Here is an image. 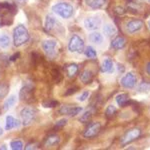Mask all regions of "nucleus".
<instances>
[{
    "label": "nucleus",
    "instance_id": "obj_36",
    "mask_svg": "<svg viewBox=\"0 0 150 150\" xmlns=\"http://www.w3.org/2000/svg\"><path fill=\"white\" fill-rule=\"evenodd\" d=\"M114 12L117 15H123V14H125L126 13V9L125 8H123V7H115V9H114Z\"/></svg>",
    "mask_w": 150,
    "mask_h": 150
},
{
    "label": "nucleus",
    "instance_id": "obj_11",
    "mask_svg": "<svg viewBox=\"0 0 150 150\" xmlns=\"http://www.w3.org/2000/svg\"><path fill=\"white\" fill-rule=\"evenodd\" d=\"M144 26V22L140 19H133L126 23V31L129 34H134L141 30Z\"/></svg>",
    "mask_w": 150,
    "mask_h": 150
},
{
    "label": "nucleus",
    "instance_id": "obj_23",
    "mask_svg": "<svg viewBox=\"0 0 150 150\" xmlns=\"http://www.w3.org/2000/svg\"><path fill=\"white\" fill-rule=\"evenodd\" d=\"M103 32L107 37H113L117 34V29L111 24H106L103 27Z\"/></svg>",
    "mask_w": 150,
    "mask_h": 150
},
{
    "label": "nucleus",
    "instance_id": "obj_35",
    "mask_svg": "<svg viewBox=\"0 0 150 150\" xmlns=\"http://www.w3.org/2000/svg\"><path fill=\"white\" fill-rule=\"evenodd\" d=\"M89 96V91H84V92H82L81 95L78 96V101H81V102H83V101H85L87 98H88Z\"/></svg>",
    "mask_w": 150,
    "mask_h": 150
},
{
    "label": "nucleus",
    "instance_id": "obj_37",
    "mask_svg": "<svg viewBox=\"0 0 150 150\" xmlns=\"http://www.w3.org/2000/svg\"><path fill=\"white\" fill-rule=\"evenodd\" d=\"M38 146L37 143H28L27 145L25 146V149L26 150H31V149H36Z\"/></svg>",
    "mask_w": 150,
    "mask_h": 150
},
{
    "label": "nucleus",
    "instance_id": "obj_42",
    "mask_svg": "<svg viewBox=\"0 0 150 150\" xmlns=\"http://www.w3.org/2000/svg\"><path fill=\"white\" fill-rule=\"evenodd\" d=\"M19 56V53H17L16 55H13V56H11L10 57V60L11 61H13V60H15V59H17V57Z\"/></svg>",
    "mask_w": 150,
    "mask_h": 150
},
{
    "label": "nucleus",
    "instance_id": "obj_32",
    "mask_svg": "<svg viewBox=\"0 0 150 150\" xmlns=\"http://www.w3.org/2000/svg\"><path fill=\"white\" fill-rule=\"evenodd\" d=\"M137 91L138 92H148V91H150V83H148V82H142L138 86V88H137Z\"/></svg>",
    "mask_w": 150,
    "mask_h": 150
},
{
    "label": "nucleus",
    "instance_id": "obj_3",
    "mask_svg": "<svg viewBox=\"0 0 150 150\" xmlns=\"http://www.w3.org/2000/svg\"><path fill=\"white\" fill-rule=\"evenodd\" d=\"M140 136H141V129L138 127L132 128V129H129L128 131L125 132V134L121 137L120 144L122 146H126V145L132 143L135 140H137Z\"/></svg>",
    "mask_w": 150,
    "mask_h": 150
},
{
    "label": "nucleus",
    "instance_id": "obj_2",
    "mask_svg": "<svg viewBox=\"0 0 150 150\" xmlns=\"http://www.w3.org/2000/svg\"><path fill=\"white\" fill-rule=\"evenodd\" d=\"M52 10L57 14V15L61 16L64 19H68L72 17L74 14V8L71 4L66 3V2H61V3L55 4L52 7Z\"/></svg>",
    "mask_w": 150,
    "mask_h": 150
},
{
    "label": "nucleus",
    "instance_id": "obj_20",
    "mask_svg": "<svg viewBox=\"0 0 150 150\" xmlns=\"http://www.w3.org/2000/svg\"><path fill=\"white\" fill-rule=\"evenodd\" d=\"M113 69H114V64H113L112 60L109 59V58L104 60L102 65H101V71L103 73H110V72L113 71Z\"/></svg>",
    "mask_w": 150,
    "mask_h": 150
},
{
    "label": "nucleus",
    "instance_id": "obj_8",
    "mask_svg": "<svg viewBox=\"0 0 150 150\" xmlns=\"http://www.w3.org/2000/svg\"><path fill=\"white\" fill-rule=\"evenodd\" d=\"M120 84L122 87L126 89H133L137 84V77L133 72H128L127 74H125L124 76L120 80Z\"/></svg>",
    "mask_w": 150,
    "mask_h": 150
},
{
    "label": "nucleus",
    "instance_id": "obj_10",
    "mask_svg": "<svg viewBox=\"0 0 150 150\" xmlns=\"http://www.w3.org/2000/svg\"><path fill=\"white\" fill-rule=\"evenodd\" d=\"M101 18L99 16H89L84 19V27H85L87 30H95L100 27L101 25Z\"/></svg>",
    "mask_w": 150,
    "mask_h": 150
},
{
    "label": "nucleus",
    "instance_id": "obj_28",
    "mask_svg": "<svg viewBox=\"0 0 150 150\" xmlns=\"http://www.w3.org/2000/svg\"><path fill=\"white\" fill-rule=\"evenodd\" d=\"M92 111L91 110H87V111H85V112L82 114V116L80 117V122H82V123H86V122H89L91 120V118H92Z\"/></svg>",
    "mask_w": 150,
    "mask_h": 150
},
{
    "label": "nucleus",
    "instance_id": "obj_22",
    "mask_svg": "<svg viewBox=\"0 0 150 150\" xmlns=\"http://www.w3.org/2000/svg\"><path fill=\"white\" fill-rule=\"evenodd\" d=\"M93 71H91L90 69H85L84 71H82L80 75V79L83 83H89V82L92 81L93 79Z\"/></svg>",
    "mask_w": 150,
    "mask_h": 150
},
{
    "label": "nucleus",
    "instance_id": "obj_7",
    "mask_svg": "<svg viewBox=\"0 0 150 150\" xmlns=\"http://www.w3.org/2000/svg\"><path fill=\"white\" fill-rule=\"evenodd\" d=\"M42 48L44 50V52L46 53L47 56L53 58L57 53V48H58V43L55 40L48 39L43 41L42 43Z\"/></svg>",
    "mask_w": 150,
    "mask_h": 150
},
{
    "label": "nucleus",
    "instance_id": "obj_15",
    "mask_svg": "<svg viewBox=\"0 0 150 150\" xmlns=\"http://www.w3.org/2000/svg\"><path fill=\"white\" fill-rule=\"evenodd\" d=\"M125 45H126V39L121 35L116 36L114 39H112V41H111V47L115 50L123 49L125 47Z\"/></svg>",
    "mask_w": 150,
    "mask_h": 150
},
{
    "label": "nucleus",
    "instance_id": "obj_41",
    "mask_svg": "<svg viewBox=\"0 0 150 150\" xmlns=\"http://www.w3.org/2000/svg\"><path fill=\"white\" fill-rule=\"evenodd\" d=\"M146 72H147V74L150 75V62H148L146 65Z\"/></svg>",
    "mask_w": 150,
    "mask_h": 150
},
{
    "label": "nucleus",
    "instance_id": "obj_12",
    "mask_svg": "<svg viewBox=\"0 0 150 150\" xmlns=\"http://www.w3.org/2000/svg\"><path fill=\"white\" fill-rule=\"evenodd\" d=\"M82 111V107L80 106H71V105H63L60 108L59 112L61 114L69 115V116H76Z\"/></svg>",
    "mask_w": 150,
    "mask_h": 150
},
{
    "label": "nucleus",
    "instance_id": "obj_19",
    "mask_svg": "<svg viewBox=\"0 0 150 150\" xmlns=\"http://www.w3.org/2000/svg\"><path fill=\"white\" fill-rule=\"evenodd\" d=\"M129 101H130V98L127 93H121L116 96V102H117V104L120 107H125V106H127L128 104H129Z\"/></svg>",
    "mask_w": 150,
    "mask_h": 150
},
{
    "label": "nucleus",
    "instance_id": "obj_39",
    "mask_svg": "<svg viewBox=\"0 0 150 150\" xmlns=\"http://www.w3.org/2000/svg\"><path fill=\"white\" fill-rule=\"evenodd\" d=\"M117 69H118V71L121 72V73H123V72H124V70H125L124 66H123V64H118L117 65Z\"/></svg>",
    "mask_w": 150,
    "mask_h": 150
},
{
    "label": "nucleus",
    "instance_id": "obj_40",
    "mask_svg": "<svg viewBox=\"0 0 150 150\" xmlns=\"http://www.w3.org/2000/svg\"><path fill=\"white\" fill-rule=\"evenodd\" d=\"M26 1H27V0H14V2L19 4V5H23V4H25Z\"/></svg>",
    "mask_w": 150,
    "mask_h": 150
},
{
    "label": "nucleus",
    "instance_id": "obj_14",
    "mask_svg": "<svg viewBox=\"0 0 150 150\" xmlns=\"http://www.w3.org/2000/svg\"><path fill=\"white\" fill-rule=\"evenodd\" d=\"M16 10V6L13 4H10L8 2H2L0 3V16H5L14 14Z\"/></svg>",
    "mask_w": 150,
    "mask_h": 150
},
{
    "label": "nucleus",
    "instance_id": "obj_17",
    "mask_svg": "<svg viewBox=\"0 0 150 150\" xmlns=\"http://www.w3.org/2000/svg\"><path fill=\"white\" fill-rule=\"evenodd\" d=\"M107 0H85L87 6L92 9H100L105 5Z\"/></svg>",
    "mask_w": 150,
    "mask_h": 150
},
{
    "label": "nucleus",
    "instance_id": "obj_5",
    "mask_svg": "<svg viewBox=\"0 0 150 150\" xmlns=\"http://www.w3.org/2000/svg\"><path fill=\"white\" fill-rule=\"evenodd\" d=\"M37 111L33 107H25L21 110V118H22V124L24 126H28L32 122H34Z\"/></svg>",
    "mask_w": 150,
    "mask_h": 150
},
{
    "label": "nucleus",
    "instance_id": "obj_43",
    "mask_svg": "<svg viewBox=\"0 0 150 150\" xmlns=\"http://www.w3.org/2000/svg\"><path fill=\"white\" fill-rule=\"evenodd\" d=\"M147 24H148V27H149V29H150V19L148 20V22H147Z\"/></svg>",
    "mask_w": 150,
    "mask_h": 150
},
{
    "label": "nucleus",
    "instance_id": "obj_21",
    "mask_svg": "<svg viewBox=\"0 0 150 150\" xmlns=\"http://www.w3.org/2000/svg\"><path fill=\"white\" fill-rule=\"evenodd\" d=\"M19 125H20V121L15 119L14 117H12L11 115H8L6 117V125H5L6 130H11L14 127H19Z\"/></svg>",
    "mask_w": 150,
    "mask_h": 150
},
{
    "label": "nucleus",
    "instance_id": "obj_27",
    "mask_svg": "<svg viewBox=\"0 0 150 150\" xmlns=\"http://www.w3.org/2000/svg\"><path fill=\"white\" fill-rule=\"evenodd\" d=\"M9 45H10V38H9V36L6 34L0 35V47L6 48Z\"/></svg>",
    "mask_w": 150,
    "mask_h": 150
},
{
    "label": "nucleus",
    "instance_id": "obj_16",
    "mask_svg": "<svg viewBox=\"0 0 150 150\" xmlns=\"http://www.w3.org/2000/svg\"><path fill=\"white\" fill-rule=\"evenodd\" d=\"M59 142H60V137L56 134H52V135H49V136L45 138L44 146L54 147V146H56V145L59 144Z\"/></svg>",
    "mask_w": 150,
    "mask_h": 150
},
{
    "label": "nucleus",
    "instance_id": "obj_6",
    "mask_svg": "<svg viewBox=\"0 0 150 150\" xmlns=\"http://www.w3.org/2000/svg\"><path fill=\"white\" fill-rule=\"evenodd\" d=\"M101 130L100 122H92L86 127L85 131L83 133V136L87 139H92L99 134Z\"/></svg>",
    "mask_w": 150,
    "mask_h": 150
},
{
    "label": "nucleus",
    "instance_id": "obj_25",
    "mask_svg": "<svg viewBox=\"0 0 150 150\" xmlns=\"http://www.w3.org/2000/svg\"><path fill=\"white\" fill-rule=\"evenodd\" d=\"M15 102H16V96L15 95L9 96V97L7 98L6 100L4 101V103H3V110L4 111L9 110L12 107V106L15 104Z\"/></svg>",
    "mask_w": 150,
    "mask_h": 150
},
{
    "label": "nucleus",
    "instance_id": "obj_18",
    "mask_svg": "<svg viewBox=\"0 0 150 150\" xmlns=\"http://www.w3.org/2000/svg\"><path fill=\"white\" fill-rule=\"evenodd\" d=\"M65 71H66V73H67V76L72 78V77L76 76V74L78 73L79 67L76 63H70L65 66Z\"/></svg>",
    "mask_w": 150,
    "mask_h": 150
},
{
    "label": "nucleus",
    "instance_id": "obj_30",
    "mask_svg": "<svg viewBox=\"0 0 150 150\" xmlns=\"http://www.w3.org/2000/svg\"><path fill=\"white\" fill-rule=\"evenodd\" d=\"M9 92V86L5 83L0 84V99L4 98Z\"/></svg>",
    "mask_w": 150,
    "mask_h": 150
},
{
    "label": "nucleus",
    "instance_id": "obj_44",
    "mask_svg": "<svg viewBox=\"0 0 150 150\" xmlns=\"http://www.w3.org/2000/svg\"><path fill=\"white\" fill-rule=\"evenodd\" d=\"M1 134H2V129L0 128V135H1Z\"/></svg>",
    "mask_w": 150,
    "mask_h": 150
},
{
    "label": "nucleus",
    "instance_id": "obj_24",
    "mask_svg": "<svg viewBox=\"0 0 150 150\" xmlns=\"http://www.w3.org/2000/svg\"><path fill=\"white\" fill-rule=\"evenodd\" d=\"M89 40L92 43H94V44L100 45V44H102V42H103V36L99 32H93L89 35Z\"/></svg>",
    "mask_w": 150,
    "mask_h": 150
},
{
    "label": "nucleus",
    "instance_id": "obj_38",
    "mask_svg": "<svg viewBox=\"0 0 150 150\" xmlns=\"http://www.w3.org/2000/svg\"><path fill=\"white\" fill-rule=\"evenodd\" d=\"M78 90V87H72V88H69L68 91L65 93V95H70V94H74L76 91Z\"/></svg>",
    "mask_w": 150,
    "mask_h": 150
},
{
    "label": "nucleus",
    "instance_id": "obj_45",
    "mask_svg": "<svg viewBox=\"0 0 150 150\" xmlns=\"http://www.w3.org/2000/svg\"><path fill=\"white\" fill-rule=\"evenodd\" d=\"M148 1H149V3H150V0H148Z\"/></svg>",
    "mask_w": 150,
    "mask_h": 150
},
{
    "label": "nucleus",
    "instance_id": "obj_26",
    "mask_svg": "<svg viewBox=\"0 0 150 150\" xmlns=\"http://www.w3.org/2000/svg\"><path fill=\"white\" fill-rule=\"evenodd\" d=\"M116 113H117V109H116V107L114 105L107 106V108H106V110H105V116L108 119H111V118L114 117Z\"/></svg>",
    "mask_w": 150,
    "mask_h": 150
},
{
    "label": "nucleus",
    "instance_id": "obj_34",
    "mask_svg": "<svg viewBox=\"0 0 150 150\" xmlns=\"http://www.w3.org/2000/svg\"><path fill=\"white\" fill-rule=\"evenodd\" d=\"M66 124H67V119H61V120H59V121L56 122V124H55V129H59V128L64 127Z\"/></svg>",
    "mask_w": 150,
    "mask_h": 150
},
{
    "label": "nucleus",
    "instance_id": "obj_9",
    "mask_svg": "<svg viewBox=\"0 0 150 150\" xmlns=\"http://www.w3.org/2000/svg\"><path fill=\"white\" fill-rule=\"evenodd\" d=\"M45 30L49 33L54 32L55 30L59 31L62 30V25L56 18H54L51 15H48L45 19Z\"/></svg>",
    "mask_w": 150,
    "mask_h": 150
},
{
    "label": "nucleus",
    "instance_id": "obj_1",
    "mask_svg": "<svg viewBox=\"0 0 150 150\" xmlns=\"http://www.w3.org/2000/svg\"><path fill=\"white\" fill-rule=\"evenodd\" d=\"M29 40V33L27 28L22 24L16 26L13 30V44L14 46L19 47L25 44Z\"/></svg>",
    "mask_w": 150,
    "mask_h": 150
},
{
    "label": "nucleus",
    "instance_id": "obj_33",
    "mask_svg": "<svg viewBox=\"0 0 150 150\" xmlns=\"http://www.w3.org/2000/svg\"><path fill=\"white\" fill-rule=\"evenodd\" d=\"M58 104L59 103H58V101L56 100H47L43 102V106L46 108H53V107H55V106H57Z\"/></svg>",
    "mask_w": 150,
    "mask_h": 150
},
{
    "label": "nucleus",
    "instance_id": "obj_29",
    "mask_svg": "<svg viewBox=\"0 0 150 150\" xmlns=\"http://www.w3.org/2000/svg\"><path fill=\"white\" fill-rule=\"evenodd\" d=\"M84 53H85L86 57H88V58H95L96 56H97V52H96V50L91 46L86 47L85 49H84Z\"/></svg>",
    "mask_w": 150,
    "mask_h": 150
},
{
    "label": "nucleus",
    "instance_id": "obj_13",
    "mask_svg": "<svg viewBox=\"0 0 150 150\" xmlns=\"http://www.w3.org/2000/svg\"><path fill=\"white\" fill-rule=\"evenodd\" d=\"M33 93V87L31 84L26 83L19 92V98L21 101H28L31 98Z\"/></svg>",
    "mask_w": 150,
    "mask_h": 150
},
{
    "label": "nucleus",
    "instance_id": "obj_31",
    "mask_svg": "<svg viewBox=\"0 0 150 150\" xmlns=\"http://www.w3.org/2000/svg\"><path fill=\"white\" fill-rule=\"evenodd\" d=\"M10 146L11 149L13 150H21L23 149V143L20 141V140H13V141L10 142Z\"/></svg>",
    "mask_w": 150,
    "mask_h": 150
},
{
    "label": "nucleus",
    "instance_id": "obj_4",
    "mask_svg": "<svg viewBox=\"0 0 150 150\" xmlns=\"http://www.w3.org/2000/svg\"><path fill=\"white\" fill-rule=\"evenodd\" d=\"M68 49L70 52L73 53H82L85 49L83 39L78 35H73L69 40L68 43Z\"/></svg>",
    "mask_w": 150,
    "mask_h": 150
}]
</instances>
